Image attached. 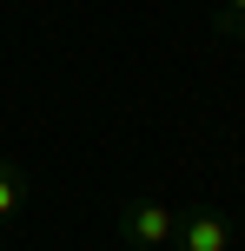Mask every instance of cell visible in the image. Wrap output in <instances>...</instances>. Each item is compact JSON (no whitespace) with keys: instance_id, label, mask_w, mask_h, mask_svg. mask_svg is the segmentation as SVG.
<instances>
[{"instance_id":"3957f363","label":"cell","mask_w":245,"mask_h":251,"mask_svg":"<svg viewBox=\"0 0 245 251\" xmlns=\"http://www.w3.org/2000/svg\"><path fill=\"white\" fill-rule=\"evenodd\" d=\"M20 205H27V172H20L13 159H0V225L20 218Z\"/></svg>"},{"instance_id":"5b68a950","label":"cell","mask_w":245,"mask_h":251,"mask_svg":"<svg viewBox=\"0 0 245 251\" xmlns=\"http://www.w3.org/2000/svg\"><path fill=\"white\" fill-rule=\"evenodd\" d=\"M232 13H245V0H219V20H232Z\"/></svg>"},{"instance_id":"6da1fadb","label":"cell","mask_w":245,"mask_h":251,"mask_svg":"<svg viewBox=\"0 0 245 251\" xmlns=\"http://www.w3.org/2000/svg\"><path fill=\"white\" fill-rule=\"evenodd\" d=\"M113 225H119V238H126V251H172L179 212H172L166 199H119Z\"/></svg>"},{"instance_id":"7a4b0ae2","label":"cell","mask_w":245,"mask_h":251,"mask_svg":"<svg viewBox=\"0 0 245 251\" xmlns=\"http://www.w3.org/2000/svg\"><path fill=\"white\" fill-rule=\"evenodd\" d=\"M172 251H239V225L219 212V205H192V212H179Z\"/></svg>"},{"instance_id":"277c9868","label":"cell","mask_w":245,"mask_h":251,"mask_svg":"<svg viewBox=\"0 0 245 251\" xmlns=\"http://www.w3.org/2000/svg\"><path fill=\"white\" fill-rule=\"evenodd\" d=\"M212 26H219L225 40H239V47H245V13H232V20H219V13H212Z\"/></svg>"}]
</instances>
